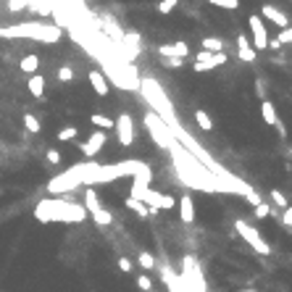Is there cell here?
<instances>
[{
  "label": "cell",
  "mask_w": 292,
  "mask_h": 292,
  "mask_svg": "<svg viewBox=\"0 0 292 292\" xmlns=\"http://www.w3.org/2000/svg\"><path fill=\"white\" fill-rule=\"evenodd\" d=\"M34 218L42 224H53V221H63V224H79L87 218V208L79 203H71L66 197H45L34 205Z\"/></svg>",
  "instance_id": "1"
},
{
  "label": "cell",
  "mask_w": 292,
  "mask_h": 292,
  "mask_svg": "<svg viewBox=\"0 0 292 292\" xmlns=\"http://www.w3.org/2000/svg\"><path fill=\"white\" fill-rule=\"evenodd\" d=\"M100 166V163H95L93 158L85 161V163H77V166H71L66 169L63 174L58 177H53L48 182V193L50 195H63V193H71V190H77V187H90V179H93L95 174V169Z\"/></svg>",
  "instance_id": "2"
},
{
  "label": "cell",
  "mask_w": 292,
  "mask_h": 292,
  "mask_svg": "<svg viewBox=\"0 0 292 292\" xmlns=\"http://www.w3.org/2000/svg\"><path fill=\"white\" fill-rule=\"evenodd\" d=\"M0 34H21V37H34L40 42H58L61 40V29L50 24H24V26H13V29H3Z\"/></svg>",
  "instance_id": "3"
},
{
  "label": "cell",
  "mask_w": 292,
  "mask_h": 292,
  "mask_svg": "<svg viewBox=\"0 0 292 292\" xmlns=\"http://www.w3.org/2000/svg\"><path fill=\"white\" fill-rule=\"evenodd\" d=\"M145 126H148V134L153 137V142H156L158 148L169 150L171 140H174V132L169 129V124L163 121V118H161L156 111H148V113H145Z\"/></svg>",
  "instance_id": "4"
},
{
  "label": "cell",
  "mask_w": 292,
  "mask_h": 292,
  "mask_svg": "<svg viewBox=\"0 0 292 292\" xmlns=\"http://www.w3.org/2000/svg\"><path fill=\"white\" fill-rule=\"evenodd\" d=\"M85 208H87V216H93V221L97 226H108V224L113 221V216L105 211V205L100 203V197H97V193H95L93 187L85 190Z\"/></svg>",
  "instance_id": "5"
},
{
  "label": "cell",
  "mask_w": 292,
  "mask_h": 292,
  "mask_svg": "<svg viewBox=\"0 0 292 292\" xmlns=\"http://www.w3.org/2000/svg\"><path fill=\"white\" fill-rule=\"evenodd\" d=\"M234 229H237V234L242 237L245 242L250 245V248L258 253V255H269L271 253V248H269V242L263 240V237L258 234V229H253V226L248 224V221H242V218H237L234 221Z\"/></svg>",
  "instance_id": "6"
},
{
  "label": "cell",
  "mask_w": 292,
  "mask_h": 292,
  "mask_svg": "<svg viewBox=\"0 0 292 292\" xmlns=\"http://www.w3.org/2000/svg\"><path fill=\"white\" fill-rule=\"evenodd\" d=\"M248 24H250V34H253V48L255 50H266L269 48V32H266V24H263V19L261 16H250L248 19Z\"/></svg>",
  "instance_id": "7"
},
{
  "label": "cell",
  "mask_w": 292,
  "mask_h": 292,
  "mask_svg": "<svg viewBox=\"0 0 292 292\" xmlns=\"http://www.w3.org/2000/svg\"><path fill=\"white\" fill-rule=\"evenodd\" d=\"M105 142H108V132L97 129V132L90 134V140H87V142H79V150H82V156H85V158L90 161V158H95L97 153L105 148Z\"/></svg>",
  "instance_id": "8"
},
{
  "label": "cell",
  "mask_w": 292,
  "mask_h": 292,
  "mask_svg": "<svg viewBox=\"0 0 292 292\" xmlns=\"http://www.w3.org/2000/svg\"><path fill=\"white\" fill-rule=\"evenodd\" d=\"M221 63H226V53H211V50H200L195 56V71H211L218 69Z\"/></svg>",
  "instance_id": "9"
},
{
  "label": "cell",
  "mask_w": 292,
  "mask_h": 292,
  "mask_svg": "<svg viewBox=\"0 0 292 292\" xmlns=\"http://www.w3.org/2000/svg\"><path fill=\"white\" fill-rule=\"evenodd\" d=\"M116 132H118V142L124 145V148H129L134 142V121L129 113H121L116 118Z\"/></svg>",
  "instance_id": "10"
},
{
  "label": "cell",
  "mask_w": 292,
  "mask_h": 292,
  "mask_svg": "<svg viewBox=\"0 0 292 292\" xmlns=\"http://www.w3.org/2000/svg\"><path fill=\"white\" fill-rule=\"evenodd\" d=\"M261 19H263V21H274V24L279 26V29H287V26H290L287 13H285V11H279L277 5H269V3L261 8Z\"/></svg>",
  "instance_id": "11"
},
{
  "label": "cell",
  "mask_w": 292,
  "mask_h": 292,
  "mask_svg": "<svg viewBox=\"0 0 292 292\" xmlns=\"http://www.w3.org/2000/svg\"><path fill=\"white\" fill-rule=\"evenodd\" d=\"M261 116H263V121H266V124L277 126V129H279V134H285V126H282V118H279V113H277V105H274L271 100H263V103H261Z\"/></svg>",
  "instance_id": "12"
},
{
  "label": "cell",
  "mask_w": 292,
  "mask_h": 292,
  "mask_svg": "<svg viewBox=\"0 0 292 292\" xmlns=\"http://www.w3.org/2000/svg\"><path fill=\"white\" fill-rule=\"evenodd\" d=\"M90 85H93V90L100 95V97H105L108 93H111V85H108V77L103 74V71H90Z\"/></svg>",
  "instance_id": "13"
},
{
  "label": "cell",
  "mask_w": 292,
  "mask_h": 292,
  "mask_svg": "<svg viewBox=\"0 0 292 292\" xmlns=\"http://www.w3.org/2000/svg\"><path fill=\"white\" fill-rule=\"evenodd\" d=\"M158 53H161L163 58H166V56L187 58V56H190V45H187V42H169V45H158Z\"/></svg>",
  "instance_id": "14"
},
{
  "label": "cell",
  "mask_w": 292,
  "mask_h": 292,
  "mask_svg": "<svg viewBox=\"0 0 292 292\" xmlns=\"http://www.w3.org/2000/svg\"><path fill=\"white\" fill-rule=\"evenodd\" d=\"M179 218L185 224L195 221V203H193V197H190V195H182V200H179Z\"/></svg>",
  "instance_id": "15"
},
{
  "label": "cell",
  "mask_w": 292,
  "mask_h": 292,
  "mask_svg": "<svg viewBox=\"0 0 292 292\" xmlns=\"http://www.w3.org/2000/svg\"><path fill=\"white\" fill-rule=\"evenodd\" d=\"M237 53H240V58H242V61L253 63V61H255V53H258V50L253 48L250 40L245 37V34H240V37H237Z\"/></svg>",
  "instance_id": "16"
},
{
  "label": "cell",
  "mask_w": 292,
  "mask_h": 292,
  "mask_svg": "<svg viewBox=\"0 0 292 292\" xmlns=\"http://www.w3.org/2000/svg\"><path fill=\"white\" fill-rule=\"evenodd\" d=\"M124 203H126V208H129V211H134L140 218H148V213H158V208H148L142 200H137V197H132V195L126 197Z\"/></svg>",
  "instance_id": "17"
},
{
  "label": "cell",
  "mask_w": 292,
  "mask_h": 292,
  "mask_svg": "<svg viewBox=\"0 0 292 292\" xmlns=\"http://www.w3.org/2000/svg\"><path fill=\"white\" fill-rule=\"evenodd\" d=\"M90 124H95L97 129H103V132L116 129V118H108V116H103V113H93V116H90Z\"/></svg>",
  "instance_id": "18"
},
{
  "label": "cell",
  "mask_w": 292,
  "mask_h": 292,
  "mask_svg": "<svg viewBox=\"0 0 292 292\" xmlns=\"http://www.w3.org/2000/svg\"><path fill=\"white\" fill-rule=\"evenodd\" d=\"M19 66H21L24 74H29V77H32V74H37V69H40V58L34 56V53H29V56H24V58H21Z\"/></svg>",
  "instance_id": "19"
},
{
  "label": "cell",
  "mask_w": 292,
  "mask_h": 292,
  "mask_svg": "<svg viewBox=\"0 0 292 292\" xmlns=\"http://www.w3.org/2000/svg\"><path fill=\"white\" fill-rule=\"evenodd\" d=\"M29 93L34 95V97H42L45 95V77H40V74H32L29 77Z\"/></svg>",
  "instance_id": "20"
},
{
  "label": "cell",
  "mask_w": 292,
  "mask_h": 292,
  "mask_svg": "<svg viewBox=\"0 0 292 292\" xmlns=\"http://www.w3.org/2000/svg\"><path fill=\"white\" fill-rule=\"evenodd\" d=\"M195 121H197V126H200L203 132H211V129H213V118L208 116L203 108H197V111H195Z\"/></svg>",
  "instance_id": "21"
},
{
  "label": "cell",
  "mask_w": 292,
  "mask_h": 292,
  "mask_svg": "<svg viewBox=\"0 0 292 292\" xmlns=\"http://www.w3.org/2000/svg\"><path fill=\"white\" fill-rule=\"evenodd\" d=\"M24 126H26V132H32V134H37V132L42 129L40 118L34 116V113H24Z\"/></svg>",
  "instance_id": "22"
},
{
  "label": "cell",
  "mask_w": 292,
  "mask_h": 292,
  "mask_svg": "<svg viewBox=\"0 0 292 292\" xmlns=\"http://www.w3.org/2000/svg\"><path fill=\"white\" fill-rule=\"evenodd\" d=\"M77 134H79L77 126H63V129H58V140L61 142H71V140H77Z\"/></svg>",
  "instance_id": "23"
},
{
  "label": "cell",
  "mask_w": 292,
  "mask_h": 292,
  "mask_svg": "<svg viewBox=\"0 0 292 292\" xmlns=\"http://www.w3.org/2000/svg\"><path fill=\"white\" fill-rule=\"evenodd\" d=\"M203 50H211V53H221L224 50V42L218 37H205L203 40Z\"/></svg>",
  "instance_id": "24"
},
{
  "label": "cell",
  "mask_w": 292,
  "mask_h": 292,
  "mask_svg": "<svg viewBox=\"0 0 292 292\" xmlns=\"http://www.w3.org/2000/svg\"><path fill=\"white\" fill-rule=\"evenodd\" d=\"M137 261H140V266H142L145 271L156 269V255H153V253H148V250H145V253H140V258H137Z\"/></svg>",
  "instance_id": "25"
},
{
  "label": "cell",
  "mask_w": 292,
  "mask_h": 292,
  "mask_svg": "<svg viewBox=\"0 0 292 292\" xmlns=\"http://www.w3.org/2000/svg\"><path fill=\"white\" fill-rule=\"evenodd\" d=\"M208 3L216 8H226V11H237L240 8V0H208Z\"/></svg>",
  "instance_id": "26"
},
{
  "label": "cell",
  "mask_w": 292,
  "mask_h": 292,
  "mask_svg": "<svg viewBox=\"0 0 292 292\" xmlns=\"http://www.w3.org/2000/svg\"><path fill=\"white\" fill-rule=\"evenodd\" d=\"M163 66H166V69H182V66H185V58H179V56H166V58H163Z\"/></svg>",
  "instance_id": "27"
},
{
  "label": "cell",
  "mask_w": 292,
  "mask_h": 292,
  "mask_svg": "<svg viewBox=\"0 0 292 292\" xmlns=\"http://www.w3.org/2000/svg\"><path fill=\"white\" fill-rule=\"evenodd\" d=\"M137 287H140L142 292H150L153 290V279L148 277V274H140V277H137Z\"/></svg>",
  "instance_id": "28"
},
{
  "label": "cell",
  "mask_w": 292,
  "mask_h": 292,
  "mask_svg": "<svg viewBox=\"0 0 292 292\" xmlns=\"http://www.w3.org/2000/svg\"><path fill=\"white\" fill-rule=\"evenodd\" d=\"M71 79H74V71H71V66H61V69H58V82L69 85Z\"/></svg>",
  "instance_id": "29"
},
{
  "label": "cell",
  "mask_w": 292,
  "mask_h": 292,
  "mask_svg": "<svg viewBox=\"0 0 292 292\" xmlns=\"http://www.w3.org/2000/svg\"><path fill=\"white\" fill-rule=\"evenodd\" d=\"M271 203H274V205H279V208H290V205H287V197L282 195L279 190H271Z\"/></svg>",
  "instance_id": "30"
},
{
  "label": "cell",
  "mask_w": 292,
  "mask_h": 292,
  "mask_svg": "<svg viewBox=\"0 0 292 292\" xmlns=\"http://www.w3.org/2000/svg\"><path fill=\"white\" fill-rule=\"evenodd\" d=\"M277 40H279L282 45H290V42H292V26H287V29H282V32L277 34Z\"/></svg>",
  "instance_id": "31"
},
{
  "label": "cell",
  "mask_w": 292,
  "mask_h": 292,
  "mask_svg": "<svg viewBox=\"0 0 292 292\" xmlns=\"http://www.w3.org/2000/svg\"><path fill=\"white\" fill-rule=\"evenodd\" d=\"M45 158H48V163H53V166H58V163H61V153L56 148H50L48 153H45Z\"/></svg>",
  "instance_id": "32"
},
{
  "label": "cell",
  "mask_w": 292,
  "mask_h": 292,
  "mask_svg": "<svg viewBox=\"0 0 292 292\" xmlns=\"http://www.w3.org/2000/svg\"><path fill=\"white\" fill-rule=\"evenodd\" d=\"M118 269H121L124 274H129V271L134 269V263H132L129 258H126V255H121V258H118Z\"/></svg>",
  "instance_id": "33"
},
{
  "label": "cell",
  "mask_w": 292,
  "mask_h": 292,
  "mask_svg": "<svg viewBox=\"0 0 292 292\" xmlns=\"http://www.w3.org/2000/svg\"><path fill=\"white\" fill-rule=\"evenodd\" d=\"M271 213V208L266 205V203H258V205H255V216H258V218H266Z\"/></svg>",
  "instance_id": "34"
},
{
  "label": "cell",
  "mask_w": 292,
  "mask_h": 292,
  "mask_svg": "<svg viewBox=\"0 0 292 292\" xmlns=\"http://www.w3.org/2000/svg\"><path fill=\"white\" fill-rule=\"evenodd\" d=\"M24 5H26V0H11L8 8H11V11H19V8H24Z\"/></svg>",
  "instance_id": "35"
},
{
  "label": "cell",
  "mask_w": 292,
  "mask_h": 292,
  "mask_svg": "<svg viewBox=\"0 0 292 292\" xmlns=\"http://www.w3.org/2000/svg\"><path fill=\"white\" fill-rule=\"evenodd\" d=\"M245 197H248V203H253V205H258V203H261V197H258V193H248V195H245Z\"/></svg>",
  "instance_id": "36"
},
{
  "label": "cell",
  "mask_w": 292,
  "mask_h": 292,
  "mask_svg": "<svg viewBox=\"0 0 292 292\" xmlns=\"http://www.w3.org/2000/svg\"><path fill=\"white\" fill-rule=\"evenodd\" d=\"M158 11H161V13H171L174 8H171L169 3H163V0H161V3H158Z\"/></svg>",
  "instance_id": "37"
},
{
  "label": "cell",
  "mask_w": 292,
  "mask_h": 292,
  "mask_svg": "<svg viewBox=\"0 0 292 292\" xmlns=\"http://www.w3.org/2000/svg\"><path fill=\"white\" fill-rule=\"evenodd\" d=\"M269 48H271V50H279V48H282V42H279L277 37H269Z\"/></svg>",
  "instance_id": "38"
},
{
  "label": "cell",
  "mask_w": 292,
  "mask_h": 292,
  "mask_svg": "<svg viewBox=\"0 0 292 292\" xmlns=\"http://www.w3.org/2000/svg\"><path fill=\"white\" fill-rule=\"evenodd\" d=\"M285 224L292 226V208H285Z\"/></svg>",
  "instance_id": "39"
},
{
  "label": "cell",
  "mask_w": 292,
  "mask_h": 292,
  "mask_svg": "<svg viewBox=\"0 0 292 292\" xmlns=\"http://www.w3.org/2000/svg\"><path fill=\"white\" fill-rule=\"evenodd\" d=\"M163 3H169L171 8H177V3H179V0H163Z\"/></svg>",
  "instance_id": "40"
},
{
  "label": "cell",
  "mask_w": 292,
  "mask_h": 292,
  "mask_svg": "<svg viewBox=\"0 0 292 292\" xmlns=\"http://www.w3.org/2000/svg\"><path fill=\"white\" fill-rule=\"evenodd\" d=\"M290 156H292V145H290Z\"/></svg>",
  "instance_id": "41"
},
{
  "label": "cell",
  "mask_w": 292,
  "mask_h": 292,
  "mask_svg": "<svg viewBox=\"0 0 292 292\" xmlns=\"http://www.w3.org/2000/svg\"><path fill=\"white\" fill-rule=\"evenodd\" d=\"M0 193H3V190H0Z\"/></svg>",
  "instance_id": "42"
}]
</instances>
